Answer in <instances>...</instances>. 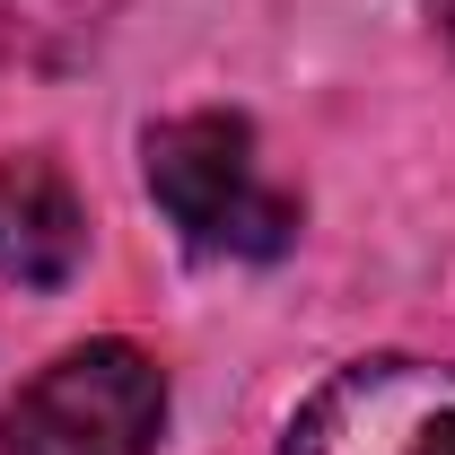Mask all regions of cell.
<instances>
[{
  "mask_svg": "<svg viewBox=\"0 0 455 455\" xmlns=\"http://www.w3.org/2000/svg\"><path fill=\"white\" fill-rule=\"evenodd\" d=\"M429 18H438V36H447V53H455V0H429Z\"/></svg>",
  "mask_w": 455,
  "mask_h": 455,
  "instance_id": "5",
  "label": "cell"
},
{
  "mask_svg": "<svg viewBox=\"0 0 455 455\" xmlns=\"http://www.w3.org/2000/svg\"><path fill=\"white\" fill-rule=\"evenodd\" d=\"M167 429V368L132 341H79L0 411V455H149Z\"/></svg>",
  "mask_w": 455,
  "mask_h": 455,
  "instance_id": "2",
  "label": "cell"
},
{
  "mask_svg": "<svg viewBox=\"0 0 455 455\" xmlns=\"http://www.w3.org/2000/svg\"><path fill=\"white\" fill-rule=\"evenodd\" d=\"M281 455H455V368L438 359H350L298 403Z\"/></svg>",
  "mask_w": 455,
  "mask_h": 455,
  "instance_id": "3",
  "label": "cell"
},
{
  "mask_svg": "<svg viewBox=\"0 0 455 455\" xmlns=\"http://www.w3.org/2000/svg\"><path fill=\"white\" fill-rule=\"evenodd\" d=\"M140 167L158 211L184 228V245L236 254V263H272L298 236V193L263 175L254 123L245 114H175L140 140Z\"/></svg>",
  "mask_w": 455,
  "mask_h": 455,
  "instance_id": "1",
  "label": "cell"
},
{
  "mask_svg": "<svg viewBox=\"0 0 455 455\" xmlns=\"http://www.w3.org/2000/svg\"><path fill=\"white\" fill-rule=\"evenodd\" d=\"M88 263V202L53 158H0V281L61 289Z\"/></svg>",
  "mask_w": 455,
  "mask_h": 455,
  "instance_id": "4",
  "label": "cell"
}]
</instances>
